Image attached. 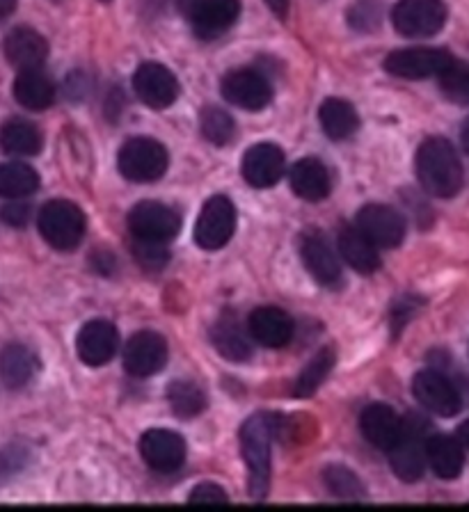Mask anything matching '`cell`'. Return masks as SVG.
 <instances>
[{
  "mask_svg": "<svg viewBox=\"0 0 469 512\" xmlns=\"http://www.w3.org/2000/svg\"><path fill=\"white\" fill-rule=\"evenodd\" d=\"M415 172L419 186L433 197H456L463 188V165L453 144L444 138H428L419 144Z\"/></svg>",
  "mask_w": 469,
  "mask_h": 512,
  "instance_id": "1",
  "label": "cell"
},
{
  "mask_svg": "<svg viewBox=\"0 0 469 512\" xmlns=\"http://www.w3.org/2000/svg\"><path fill=\"white\" fill-rule=\"evenodd\" d=\"M277 416L254 414L241 428V451L248 467V492L252 499H266L270 487V442L277 437Z\"/></svg>",
  "mask_w": 469,
  "mask_h": 512,
  "instance_id": "2",
  "label": "cell"
},
{
  "mask_svg": "<svg viewBox=\"0 0 469 512\" xmlns=\"http://www.w3.org/2000/svg\"><path fill=\"white\" fill-rule=\"evenodd\" d=\"M39 234L60 252L76 250L85 236V215L67 199H53L37 215Z\"/></svg>",
  "mask_w": 469,
  "mask_h": 512,
  "instance_id": "3",
  "label": "cell"
},
{
  "mask_svg": "<svg viewBox=\"0 0 469 512\" xmlns=\"http://www.w3.org/2000/svg\"><path fill=\"white\" fill-rule=\"evenodd\" d=\"M168 165V149L154 138L126 140L117 156L119 174H122L126 181L133 183L158 181L165 172H168Z\"/></svg>",
  "mask_w": 469,
  "mask_h": 512,
  "instance_id": "4",
  "label": "cell"
},
{
  "mask_svg": "<svg viewBox=\"0 0 469 512\" xmlns=\"http://www.w3.org/2000/svg\"><path fill=\"white\" fill-rule=\"evenodd\" d=\"M392 23L403 37H433L447 23V5L444 0H399L392 10Z\"/></svg>",
  "mask_w": 469,
  "mask_h": 512,
  "instance_id": "5",
  "label": "cell"
},
{
  "mask_svg": "<svg viewBox=\"0 0 469 512\" xmlns=\"http://www.w3.org/2000/svg\"><path fill=\"white\" fill-rule=\"evenodd\" d=\"M184 19L200 37H216L229 30L241 14V0H177Z\"/></svg>",
  "mask_w": 469,
  "mask_h": 512,
  "instance_id": "6",
  "label": "cell"
},
{
  "mask_svg": "<svg viewBox=\"0 0 469 512\" xmlns=\"http://www.w3.org/2000/svg\"><path fill=\"white\" fill-rule=\"evenodd\" d=\"M453 62V55L444 48L433 46H412L401 48L387 55L385 69L396 78L405 80H426L440 76L444 69Z\"/></svg>",
  "mask_w": 469,
  "mask_h": 512,
  "instance_id": "7",
  "label": "cell"
},
{
  "mask_svg": "<svg viewBox=\"0 0 469 512\" xmlns=\"http://www.w3.org/2000/svg\"><path fill=\"white\" fill-rule=\"evenodd\" d=\"M412 394L424 410L433 412L435 416H444V419L456 416L463 407V398H460L456 384L435 368L419 371L412 378Z\"/></svg>",
  "mask_w": 469,
  "mask_h": 512,
  "instance_id": "8",
  "label": "cell"
},
{
  "mask_svg": "<svg viewBox=\"0 0 469 512\" xmlns=\"http://www.w3.org/2000/svg\"><path fill=\"white\" fill-rule=\"evenodd\" d=\"M236 231V208L225 195L211 197L204 204L195 224V243L202 250H220L232 240Z\"/></svg>",
  "mask_w": 469,
  "mask_h": 512,
  "instance_id": "9",
  "label": "cell"
},
{
  "mask_svg": "<svg viewBox=\"0 0 469 512\" xmlns=\"http://www.w3.org/2000/svg\"><path fill=\"white\" fill-rule=\"evenodd\" d=\"M126 222L133 238L154 240V243H170L181 229V215L161 202L135 204Z\"/></svg>",
  "mask_w": 469,
  "mask_h": 512,
  "instance_id": "10",
  "label": "cell"
},
{
  "mask_svg": "<svg viewBox=\"0 0 469 512\" xmlns=\"http://www.w3.org/2000/svg\"><path fill=\"white\" fill-rule=\"evenodd\" d=\"M426 423L415 421L405 423L403 435L396 446L389 451V462H392L394 474L399 476L403 483H417L424 476L426 469Z\"/></svg>",
  "mask_w": 469,
  "mask_h": 512,
  "instance_id": "11",
  "label": "cell"
},
{
  "mask_svg": "<svg viewBox=\"0 0 469 512\" xmlns=\"http://www.w3.org/2000/svg\"><path fill=\"white\" fill-rule=\"evenodd\" d=\"M220 92L236 108L264 110L273 101L270 80L257 69H236L222 78Z\"/></svg>",
  "mask_w": 469,
  "mask_h": 512,
  "instance_id": "12",
  "label": "cell"
},
{
  "mask_svg": "<svg viewBox=\"0 0 469 512\" xmlns=\"http://www.w3.org/2000/svg\"><path fill=\"white\" fill-rule=\"evenodd\" d=\"M355 227L367 236L373 245L392 250L405 238V220L396 208L387 204H369L360 208L355 218Z\"/></svg>",
  "mask_w": 469,
  "mask_h": 512,
  "instance_id": "13",
  "label": "cell"
},
{
  "mask_svg": "<svg viewBox=\"0 0 469 512\" xmlns=\"http://www.w3.org/2000/svg\"><path fill=\"white\" fill-rule=\"evenodd\" d=\"M133 90L149 108L163 110L179 99L181 87L168 67L158 62H145L133 74Z\"/></svg>",
  "mask_w": 469,
  "mask_h": 512,
  "instance_id": "14",
  "label": "cell"
},
{
  "mask_svg": "<svg viewBox=\"0 0 469 512\" xmlns=\"http://www.w3.org/2000/svg\"><path fill=\"white\" fill-rule=\"evenodd\" d=\"M168 364V341L158 332L133 334L124 348V368L133 378H151Z\"/></svg>",
  "mask_w": 469,
  "mask_h": 512,
  "instance_id": "15",
  "label": "cell"
},
{
  "mask_svg": "<svg viewBox=\"0 0 469 512\" xmlns=\"http://www.w3.org/2000/svg\"><path fill=\"white\" fill-rule=\"evenodd\" d=\"M140 455L158 474H172L184 467L186 442L177 432L154 428L140 437Z\"/></svg>",
  "mask_w": 469,
  "mask_h": 512,
  "instance_id": "16",
  "label": "cell"
},
{
  "mask_svg": "<svg viewBox=\"0 0 469 512\" xmlns=\"http://www.w3.org/2000/svg\"><path fill=\"white\" fill-rule=\"evenodd\" d=\"M119 348V332L113 323L108 320L97 318L90 320L81 327L76 339V352L81 357V362L99 368L103 364H108L110 359L115 357V352Z\"/></svg>",
  "mask_w": 469,
  "mask_h": 512,
  "instance_id": "17",
  "label": "cell"
},
{
  "mask_svg": "<svg viewBox=\"0 0 469 512\" xmlns=\"http://www.w3.org/2000/svg\"><path fill=\"white\" fill-rule=\"evenodd\" d=\"M286 167L284 151L277 144L261 142L248 149L243 156V179L250 183L252 188H273L277 181L282 179Z\"/></svg>",
  "mask_w": 469,
  "mask_h": 512,
  "instance_id": "18",
  "label": "cell"
},
{
  "mask_svg": "<svg viewBox=\"0 0 469 512\" xmlns=\"http://www.w3.org/2000/svg\"><path fill=\"white\" fill-rule=\"evenodd\" d=\"M248 332L259 346L284 348L296 334V323L280 307H259L248 318Z\"/></svg>",
  "mask_w": 469,
  "mask_h": 512,
  "instance_id": "19",
  "label": "cell"
},
{
  "mask_svg": "<svg viewBox=\"0 0 469 512\" xmlns=\"http://www.w3.org/2000/svg\"><path fill=\"white\" fill-rule=\"evenodd\" d=\"M405 421L385 403H373L360 416V430L378 451H392L403 435Z\"/></svg>",
  "mask_w": 469,
  "mask_h": 512,
  "instance_id": "20",
  "label": "cell"
},
{
  "mask_svg": "<svg viewBox=\"0 0 469 512\" xmlns=\"http://www.w3.org/2000/svg\"><path fill=\"white\" fill-rule=\"evenodd\" d=\"M5 58L19 71L42 69L49 58V44L33 28H14L5 37Z\"/></svg>",
  "mask_w": 469,
  "mask_h": 512,
  "instance_id": "21",
  "label": "cell"
},
{
  "mask_svg": "<svg viewBox=\"0 0 469 512\" xmlns=\"http://www.w3.org/2000/svg\"><path fill=\"white\" fill-rule=\"evenodd\" d=\"M300 256L309 275L319 284L337 286L341 282V263L319 234H309L302 238Z\"/></svg>",
  "mask_w": 469,
  "mask_h": 512,
  "instance_id": "22",
  "label": "cell"
},
{
  "mask_svg": "<svg viewBox=\"0 0 469 512\" xmlns=\"http://www.w3.org/2000/svg\"><path fill=\"white\" fill-rule=\"evenodd\" d=\"M289 183L291 190L296 192L300 199H305V202H323L332 190L328 167L316 158L298 160V163L291 167Z\"/></svg>",
  "mask_w": 469,
  "mask_h": 512,
  "instance_id": "23",
  "label": "cell"
},
{
  "mask_svg": "<svg viewBox=\"0 0 469 512\" xmlns=\"http://www.w3.org/2000/svg\"><path fill=\"white\" fill-rule=\"evenodd\" d=\"M426 460L437 478L456 480L465 467L463 444L449 435H431L426 442Z\"/></svg>",
  "mask_w": 469,
  "mask_h": 512,
  "instance_id": "24",
  "label": "cell"
},
{
  "mask_svg": "<svg viewBox=\"0 0 469 512\" xmlns=\"http://www.w3.org/2000/svg\"><path fill=\"white\" fill-rule=\"evenodd\" d=\"M339 254L348 266L362 272V275H371L380 268L378 247L357 227H346L339 231Z\"/></svg>",
  "mask_w": 469,
  "mask_h": 512,
  "instance_id": "25",
  "label": "cell"
},
{
  "mask_svg": "<svg viewBox=\"0 0 469 512\" xmlns=\"http://www.w3.org/2000/svg\"><path fill=\"white\" fill-rule=\"evenodd\" d=\"M250 332H243L241 323L229 314L220 316V320L213 325L211 341L222 357L229 362H245L252 355V343Z\"/></svg>",
  "mask_w": 469,
  "mask_h": 512,
  "instance_id": "26",
  "label": "cell"
},
{
  "mask_svg": "<svg viewBox=\"0 0 469 512\" xmlns=\"http://www.w3.org/2000/svg\"><path fill=\"white\" fill-rule=\"evenodd\" d=\"M14 99L28 110H46L55 101L53 80L42 69H26L14 80Z\"/></svg>",
  "mask_w": 469,
  "mask_h": 512,
  "instance_id": "27",
  "label": "cell"
},
{
  "mask_svg": "<svg viewBox=\"0 0 469 512\" xmlns=\"http://www.w3.org/2000/svg\"><path fill=\"white\" fill-rule=\"evenodd\" d=\"M37 357L21 343H12L0 352V380L5 387L21 389L35 378Z\"/></svg>",
  "mask_w": 469,
  "mask_h": 512,
  "instance_id": "28",
  "label": "cell"
},
{
  "mask_svg": "<svg viewBox=\"0 0 469 512\" xmlns=\"http://www.w3.org/2000/svg\"><path fill=\"white\" fill-rule=\"evenodd\" d=\"M42 131L28 119H10L0 128V149L12 156H37L42 151Z\"/></svg>",
  "mask_w": 469,
  "mask_h": 512,
  "instance_id": "29",
  "label": "cell"
},
{
  "mask_svg": "<svg viewBox=\"0 0 469 512\" xmlns=\"http://www.w3.org/2000/svg\"><path fill=\"white\" fill-rule=\"evenodd\" d=\"M319 119L330 140H346L360 128V115H357L353 103L344 99H325L321 103Z\"/></svg>",
  "mask_w": 469,
  "mask_h": 512,
  "instance_id": "30",
  "label": "cell"
},
{
  "mask_svg": "<svg viewBox=\"0 0 469 512\" xmlns=\"http://www.w3.org/2000/svg\"><path fill=\"white\" fill-rule=\"evenodd\" d=\"M39 174L26 163H3L0 165V197L21 199L37 192Z\"/></svg>",
  "mask_w": 469,
  "mask_h": 512,
  "instance_id": "31",
  "label": "cell"
},
{
  "mask_svg": "<svg viewBox=\"0 0 469 512\" xmlns=\"http://www.w3.org/2000/svg\"><path fill=\"white\" fill-rule=\"evenodd\" d=\"M335 368V350L323 348L316 352L305 368H302L300 378L293 384V396L296 398H309L319 391L321 384L328 380V375Z\"/></svg>",
  "mask_w": 469,
  "mask_h": 512,
  "instance_id": "32",
  "label": "cell"
},
{
  "mask_svg": "<svg viewBox=\"0 0 469 512\" xmlns=\"http://www.w3.org/2000/svg\"><path fill=\"white\" fill-rule=\"evenodd\" d=\"M168 403L179 419H195L206 410V394L195 382L177 380L168 387Z\"/></svg>",
  "mask_w": 469,
  "mask_h": 512,
  "instance_id": "33",
  "label": "cell"
},
{
  "mask_svg": "<svg viewBox=\"0 0 469 512\" xmlns=\"http://www.w3.org/2000/svg\"><path fill=\"white\" fill-rule=\"evenodd\" d=\"M323 483L341 501H364L367 490L351 469L344 464H328L323 469Z\"/></svg>",
  "mask_w": 469,
  "mask_h": 512,
  "instance_id": "34",
  "label": "cell"
},
{
  "mask_svg": "<svg viewBox=\"0 0 469 512\" xmlns=\"http://www.w3.org/2000/svg\"><path fill=\"white\" fill-rule=\"evenodd\" d=\"M440 90L449 101L469 106V62H460L453 58L440 76Z\"/></svg>",
  "mask_w": 469,
  "mask_h": 512,
  "instance_id": "35",
  "label": "cell"
},
{
  "mask_svg": "<svg viewBox=\"0 0 469 512\" xmlns=\"http://www.w3.org/2000/svg\"><path fill=\"white\" fill-rule=\"evenodd\" d=\"M202 135L211 144H218V147H225V144L236 138V122L229 112L220 108H206L200 119Z\"/></svg>",
  "mask_w": 469,
  "mask_h": 512,
  "instance_id": "36",
  "label": "cell"
},
{
  "mask_svg": "<svg viewBox=\"0 0 469 512\" xmlns=\"http://www.w3.org/2000/svg\"><path fill=\"white\" fill-rule=\"evenodd\" d=\"M383 21V7L380 0H357L348 12V23L360 32H371Z\"/></svg>",
  "mask_w": 469,
  "mask_h": 512,
  "instance_id": "37",
  "label": "cell"
},
{
  "mask_svg": "<svg viewBox=\"0 0 469 512\" xmlns=\"http://www.w3.org/2000/svg\"><path fill=\"white\" fill-rule=\"evenodd\" d=\"M133 256L142 268L161 270L168 266L170 252L165 250V243H154V240H133Z\"/></svg>",
  "mask_w": 469,
  "mask_h": 512,
  "instance_id": "38",
  "label": "cell"
},
{
  "mask_svg": "<svg viewBox=\"0 0 469 512\" xmlns=\"http://www.w3.org/2000/svg\"><path fill=\"white\" fill-rule=\"evenodd\" d=\"M190 503H209V506H218V503H227L229 496L222 487L213 483H202L193 487V492L188 496Z\"/></svg>",
  "mask_w": 469,
  "mask_h": 512,
  "instance_id": "39",
  "label": "cell"
},
{
  "mask_svg": "<svg viewBox=\"0 0 469 512\" xmlns=\"http://www.w3.org/2000/svg\"><path fill=\"white\" fill-rule=\"evenodd\" d=\"M30 206L28 204H7L3 206V211H0V218L5 220V224H10V227H26L30 222Z\"/></svg>",
  "mask_w": 469,
  "mask_h": 512,
  "instance_id": "40",
  "label": "cell"
},
{
  "mask_svg": "<svg viewBox=\"0 0 469 512\" xmlns=\"http://www.w3.org/2000/svg\"><path fill=\"white\" fill-rule=\"evenodd\" d=\"M415 311H417V304L412 302V300L403 298V300L399 302V309H394V314H392V330H394V334H399V332L403 330V327H405V318L415 316Z\"/></svg>",
  "mask_w": 469,
  "mask_h": 512,
  "instance_id": "41",
  "label": "cell"
},
{
  "mask_svg": "<svg viewBox=\"0 0 469 512\" xmlns=\"http://www.w3.org/2000/svg\"><path fill=\"white\" fill-rule=\"evenodd\" d=\"M19 0H0V21H5L14 10H17Z\"/></svg>",
  "mask_w": 469,
  "mask_h": 512,
  "instance_id": "42",
  "label": "cell"
},
{
  "mask_svg": "<svg viewBox=\"0 0 469 512\" xmlns=\"http://www.w3.org/2000/svg\"><path fill=\"white\" fill-rule=\"evenodd\" d=\"M266 3L270 5V10L277 12V14H280L282 19H284V16H286V7H289V0H266Z\"/></svg>",
  "mask_w": 469,
  "mask_h": 512,
  "instance_id": "43",
  "label": "cell"
},
{
  "mask_svg": "<svg viewBox=\"0 0 469 512\" xmlns=\"http://www.w3.org/2000/svg\"><path fill=\"white\" fill-rule=\"evenodd\" d=\"M458 439H460V444H463L465 448H469V419L465 423H460Z\"/></svg>",
  "mask_w": 469,
  "mask_h": 512,
  "instance_id": "44",
  "label": "cell"
},
{
  "mask_svg": "<svg viewBox=\"0 0 469 512\" xmlns=\"http://www.w3.org/2000/svg\"><path fill=\"white\" fill-rule=\"evenodd\" d=\"M460 142H463V147H465V151L469 154V117L465 119L463 131H460Z\"/></svg>",
  "mask_w": 469,
  "mask_h": 512,
  "instance_id": "45",
  "label": "cell"
},
{
  "mask_svg": "<svg viewBox=\"0 0 469 512\" xmlns=\"http://www.w3.org/2000/svg\"><path fill=\"white\" fill-rule=\"evenodd\" d=\"M103 3H110V0H103Z\"/></svg>",
  "mask_w": 469,
  "mask_h": 512,
  "instance_id": "46",
  "label": "cell"
}]
</instances>
